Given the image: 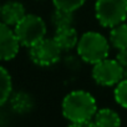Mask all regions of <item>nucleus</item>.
I'll return each mask as SVG.
<instances>
[{
    "label": "nucleus",
    "mask_w": 127,
    "mask_h": 127,
    "mask_svg": "<svg viewBox=\"0 0 127 127\" xmlns=\"http://www.w3.org/2000/svg\"><path fill=\"white\" fill-rule=\"evenodd\" d=\"M96 112V100L87 91H72L62 100V115L72 126H95L94 116Z\"/></svg>",
    "instance_id": "obj_1"
},
{
    "label": "nucleus",
    "mask_w": 127,
    "mask_h": 127,
    "mask_svg": "<svg viewBox=\"0 0 127 127\" xmlns=\"http://www.w3.org/2000/svg\"><path fill=\"white\" fill-rule=\"evenodd\" d=\"M76 50L79 56L85 62L95 65L101 60L108 57L110 44L102 34L96 31H87L79 39Z\"/></svg>",
    "instance_id": "obj_2"
},
{
    "label": "nucleus",
    "mask_w": 127,
    "mask_h": 127,
    "mask_svg": "<svg viewBox=\"0 0 127 127\" xmlns=\"http://www.w3.org/2000/svg\"><path fill=\"white\" fill-rule=\"evenodd\" d=\"M14 31L20 45L31 47L46 36V24L39 15L26 14L14 26Z\"/></svg>",
    "instance_id": "obj_3"
},
{
    "label": "nucleus",
    "mask_w": 127,
    "mask_h": 127,
    "mask_svg": "<svg viewBox=\"0 0 127 127\" xmlns=\"http://www.w3.org/2000/svg\"><path fill=\"white\" fill-rule=\"evenodd\" d=\"M95 15L105 28H113L127 18V0H96Z\"/></svg>",
    "instance_id": "obj_4"
},
{
    "label": "nucleus",
    "mask_w": 127,
    "mask_h": 127,
    "mask_svg": "<svg viewBox=\"0 0 127 127\" xmlns=\"http://www.w3.org/2000/svg\"><path fill=\"white\" fill-rule=\"evenodd\" d=\"M61 47L54 37H44L37 44L29 47V55L34 64L39 66H52L61 57Z\"/></svg>",
    "instance_id": "obj_5"
},
{
    "label": "nucleus",
    "mask_w": 127,
    "mask_h": 127,
    "mask_svg": "<svg viewBox=\"0 0 127 127\" xmlns=\"http://www.w3.org/2000/svg\"><path fill=\"white\" fill-rule=\"evenodd\" d=\"M92 77L101 86H116L123 79V67L115 59H103L92 67Z\"/></svg>",
    "instance_id": "obj_6"
},
{
    "label": "nucleus",
    "mask_w": 127,
    "mask_h": 127,
    "mask_svg": "<svg viewBox=\"0 0 127 127\" xmlns=\"http://www.w3.org/2000/svg\"><path fill=\"white\" fill-rule=\"evenodd\" d=\"M20 49V42L16 37L14 29L5 23L0 21V60H13Z\"/></svg>",
    "instance_id": "obj_7"
},
{
    "label": "nucleus",
    "mask_w": 127,
    "mask_h": 127,
    "mask_svg": "<svg viewBox=\"0 0 127 127\" xmlns=\"http://www.w3.org/2000/svg\"><path fill=\"white\" fill-rule=\"evenodd\" d=\"M25 15V8L19 1H8L0 9V19L9 26H15Z\"/></svg>",
    "instance_id": "obj_8"
},
{
    "label": "nucleus",
    "mask_w": 127,
    "mask_h": 127,
    "mask_svg": "<svg viewBox=\"0 0 127 127\" xmlns=\"http://www.w3.org/2000/svg\"><path fill=\"white\" fill-rule=\"evenodd\" d=\"M79 39L80 37L77 35V31L72 26L59 28L56 29L54 35V40L57 42V45L61 47L62 51H70L74 47H76Z\"/></svg>",
    "instance_id": "obj_9"
},
{
    "label": "nucleus",
    "mask_w": 127,
    "mask_h": 127,
    "mask_svg": "<svg viewBox=\"0 0 127 127\" xmlns=\"http://www.w3.org/2000/svg\"><path fill=\"white\" fill-rule=\"evenodd\" d=\"M95 126H118L121 125L120 115L111 108H101L94 116Z\"/></svg>",
    "instance_id": "obj_10"
},
{
    "label": "nucleus",
    "mask_w": 127,
    "mask_h": 127,
    "mask_svg": "<svg viewBox=\"0 0 127 127\" xmlns=\"http://www.w3.org/2000/svg\"><path fill=\"white\" fill-rule=\"evenodd\" d=\"M110 42L117 50L127 47V24H118L111 28L110 31Z\"/></svg>",
    "instance_id": "obj_11"
},
{
    "label": "nucleus",
    "mask_w": 127,
    "mask_h": 127,
    "mask_svg": "<svg viewBox=\"0 0 127 127\" xmlns=\"http://www.w3.org/2000/svg\"><path fill=\"white\" fill-rule=\"evenodd\" d=\"M13 81L9 71L0 66V106H3L11 96Z\"/></svg>",
    "instance_id": "obj_12"
},
{
    "label": "nucleus",
    "mask_w": 127,
    "mask_h": 127,
    "mask_svg": "<svg viewBox=\"0 0 127 127\" xmlns=\"http://www.w3.org/2000/svg\"><path fill=\"white\" fill-rule=\"evenodd\" d=\"M51 21H52V25L55 26V29L65 28V26H72L74 11L55 8V11H54L52 18H51Z\"/></svg>",
    "instance_id": "obj_13"
},
{
    "label": "nucleus",
    "mask_w": 127,
    "mask_h": 127,
    "mask_svg": "<svg viewBox=\"0 0 127 127\" xmlns=\"http://www.w3.org/2000/svg\"><path fill=\"white\" fill-rule=\"evenodd\" d=\"M11 106L13 110L19 113H25L31 110L32 107V98L30 95L25 92H18L11 97Z\"/></svg>",
    "instance_id": "obj_14"
},
{
    "label": "nucleus",
    "mask_w": 127,
    "mask_h": 127,
    "mask_svg": "<svg viewBox=\"0 0 127 127\" xmlns=\"http://www.w3.org/2000/svg\"><path fill=\"white\" fill-rule=\"evenodd\" d=\"M113 95H115L116 102L121 107L127 108V80L126 79H122L116 85L115 91H113Z\"/></svg>",
    "instance_id": "obj_15"
},
{
    "label": "nucleus",
    "mask_w": 127,
    "mask_h": 127,
    "mask_svg": "<svg viewBox=\"0 0 127 127\" xmlns=\"http://www.w3.org/2000/svg\"><path fill=\"white\" fill-rule=\"evenodd\" d=\"M86 0H52L54 6L57 9H64V10H69V11H76L80 9Z\"/></svg>",
    "instance_id": "obj_16"
},
{
    "label": "nucleus",
    "mask_w": 127,
    "mask_h": 127,
    "mask_svg": "<svg viewBox=\"0 0 127 127\" xmlns=\"http://www.w3.org/2000/svg\"><path fill=\"white\" fill-rule=\"evenodd\" d=\"M116 60L120 62V65L122 67H127V47L118 50V52L116 55Z\"/></svg>",
    "instance_id": "obj_17"
},
{
    "label": "nucleus",
    "mask_w": 127,
    "mask_h": 127,
    "mask_svg": "<svg viewBox=\"0 0 127 127\" xmlns=\"http://www.w3.org/2000/svg\"><path fill=\"white\" fill-rule=\"evenodd\" d=\"M123 79L127 80V67H123Z\"/></svg>",
    "instance_id": "obj_18"
},
{
    "label": "nucleus",
    "mask_w": 127,
    "mask_h": 127,
    "mask_svg": "<svg viewBox=\"0 0 127 127\" xmlns=\"http://www.w3.org/2000/svg\"><path fill=\"white\" fill-rule=\"evenodd\" d=\"M0 9H1V6H0Z\"/></svg>",
    "instance_id": "obj_19"
}]
</instances>
